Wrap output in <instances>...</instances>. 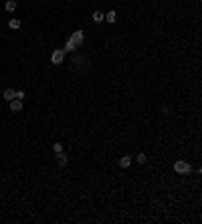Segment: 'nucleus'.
Wrapping results in <instances>:
<instances>
[{"label": "nucleus", "mask_w": 202, "mask_h": 224, "mask_svg": "<svg viewBox=\"0 0 202 224\" xmlns=\"http://www.w3.org/2000/svg\"><path fill=\"white\" fill-rule=\"evenodd\" d=\"M174 170L178 172V174H188V172H190V163L188 162H176L174 163Z\"/></svg>", "instance_id": "nucleus-1"}, {"label": "nucleus", "mask_w": 202, "mask_h": 224, "mask_svg": "<svg viewBox=\"0 0 202 224\" xmlns=\"http://www.w3.org/2000/svg\"><path fill=\"white\" fill-rule=\"evenodd\" d=\"M63 59H65V53H63L61 48H57V51L53 53V57H51L53 65H61V63H63Z\"/></svg>", "instance_id": "nucleus-2"}, {"label": "nucleus", "mask_w": 202, "mask_h": 224, "mask_svg": "<svg viewBox=\"0 0 202 224\" xmlns=\"http://www.w3.org/2000/svg\"><path fill=\"white\" fill-rule=\"evenodd\" d=\"M8 103H10V111H14V113L22 111V101L20 99H12V101H8Z\"/></svg>", "instance_id": "nucleus-3"}, {"label": "nucleus", "mask_w": 202, "mask_h": 224, "mask_svg": "<svg viewBox=\"0 0 202 224\" xmlns=\"http://www.w3.org/2000/svg\"><path fill=\"white\" fill-rule=\"evenodd\" d=\"M69 41H71V42H75V45L79 47L81 42H83V30H77V33H73V36H71Z\"/></svg>", "instance_id": "nucleus-4"}, {"label": "nucleus", "mask_w": 202, "mask_h": 224, "mask_svg": "<svg viewBox=\"0 0 202 224\" xmlns=\"http://www.w3.org/2000/svg\"><path fill=\"white\" fill-rule=\"evenodd\" d=\"M67 156H65V154H63V151H61V154H57V163H59L61 168H65V166H67Z\"/></svg>", "instance_id": "nucleus-5"}, {"label": "nucleus", "mask_w": 202, "mask_h": 224, "mask_svg": "<svg viewBox=\"0 0 202 224\" xmlns=\"http://www.w3.org/2000/svg\"><path fill=\"white\" fill-rule=\"evenodd\" d=\"M119 166H121V168H129V166H131V157H129V156H123V157L119 160Z\"/></svg>", "instance_id": "nucleus-6"}, {"label": "nucleus", "mask_w": 202, "mask_h": 224, "mask_svg": "<svg viewBox=\"0 0 202 224\" xmlns=\"http://www.w3.org/2000/svg\"><path fill=\"white\" fill-rule=\"evenodd\" d=\"M105 20H107V22H115V20H117V12H115V10H109V12L105 14Z\"/></svg>", "instance_id": "nucleus-7"}, {"label": "nucleus", "mask_w": 202, "mask_h": 224, "mask_svg": "<svg viewBox=\"0 0 202 224\" xmlns=\"http://www.w3.org/2000/svg\"><path fill=\"white\" fill-rule=\"evenodd\" d=\"M8 26L12 28V30H18V28H20V20H18V18H10V20H8Z\"/></svg>", "instance_id": "nucleus-8"}, {"label": "nucleus", "mask_w": 202, "mask_h": 224, "mask_svg": "<svg viewBox=\"0 0 202 224\" xmlns=\"http://www.w3.org/2000/svg\"><path fill=\"white\" fill-rule=\"evenodd\" d=\"M4 8H6L8 12H14V10H16V2H14V0H6Z\"/></svg>", "instance_id": "nucleus-9"}, {"label": "nucleus", "mask_w": 202, "mask_h": 224, "mask_svg": "<svg viewBox=\"0 0 202 224\" xmlns=\"http://www.w3.org/2000/svg\"><path fill=\"white\" fill-rule=\"evenodd\" d=\"M103 18H105V14H103V12H99V10H95V12H93V20L95 22H101Z\"/></svg>", "instance_id": "nucleus-10"}, {"label": "nucleus", "mask_w": 202, "mask_h": 224, "mask_svg": "<svg viewBox=\"0 0 202 224\" xmlns=\"http://www.w3.org/2000/svg\"><path fill=\"white\" fill-rule=\"evenodd\" d=\"M65 51H69V53H75V51H77V45H75V42H71V41H67V45H65Z\"/></svg>", "instance_id": "nucleus-11"}, {"label": "nucleus", "mask_w": 202, "mask_h": 224, "mask_svg": "<svg viewBox=\"0 0 202 224\" xmlns=\"http://www.w3.org/2000/svg\"><path fill=\"white\" fill-rule=\"evenodd\" d=\"M4 99H6V101H12V99H14V91H12V89H6V91H4Z\"/></svg>", "instance_id": "nucleus-12"}, {"label": "nucleus", "mask_w": 202, "mask_h": 224, "mask_svg": "<svg viewBox=\"0 0 202 224\" xmlns=\"http://www.w3.org/2000/svg\"><path fill=\"white\" fill-rule=\"evenodd\" d=\"M14 99H20V101H22V99H24V91H14Z\"/></svg>", "instance_id": "nucleus-13"}, {"label": "nucleus", "mask_w": 202, "mask_h": 224, "mask_svg": "<svg viewBox=\"0 0 202 224\" xmlns=\"http://www.w3.org/2000/svg\"><path fill=\"white\" fill-rule=\"evenodd\" d=\"M53 149H55V154H61V151H63V145H61V143H55Z\"/></svg>", "instance_id": "nucleus-14"}, {"label": "nucleus", "mask_w": 202, "mask_h": 224, "mask_svg": "<svg viewBox=\"0 0 202 224\" xmlns=\"http://www.w3.org/2000/svg\"><path fill=\"white\" fill-rule=\"evenodd\" d=\"M135 162H140V163H146V154H140V156H137V160H135Z\"/></svg>", "instance_id": "nucleus-15"}]
</instances>
